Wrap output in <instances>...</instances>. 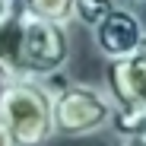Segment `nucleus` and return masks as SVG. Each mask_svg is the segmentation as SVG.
<instances>
[{"mask_svg": "<svg viewBox=\"0 0 146 146\" xmlns=\"http://www.w3.org/2000/svg\"><path fill=\"white\" fill-rule=\"evenodd\" d=\"M133 3H146V0H133Z\"/></svg>", "mask_w": 146, "mask_h": 146, "instance_id": "nucleus-11", "label": "nucleus"}, {"mask_svg": "<svg viewBox=\"0 0 146 146\" xmlns=\"http://www.w3.org/2000/svg\"><path fill=\"white\" fill-rule=\"evenodd\" d=\"M51 114H54V137L76 140V137H92V133L111 127L114 102L105 86L67 83V86L54 89Z\"/></svg>", "mask_w": 146, "mask_h": 146, "instance_id": "nucleus-3", "label": "nucleus"}, {"mask_svg": "<svg viewBox=\"0 0 146 146\" xmlns=\"http://www.w3.org/2000/svg\"><path fill=\"white\" fill-rule=\"evenodd\" d=\"M54 89L48 80H3L0 83V124L13 146H44L54 137Z\"/></svg>", "mask_w": 146, "mask_h": 146, "instance_id": "nucleus-1", "label": "nucleus"}, {"mask_svg": "<svg viewBox=\"0 0 146 146\" xmlns=\"http://www.w3.org/2000/svg\"><path fill=\"white\" fill-rule=\"evenodd\" d=\"M105 89L114 102L111 130L117 137L146 133V38L133 51L108 60Z\"/></svg>", "mask_w": 146, "mask_h": 146, "instance_id": "nucleus-2", "label": "nucleus"}, {"mask_svg": "<svg viewBox=\"0 0 146 146\" xmlns=\"http://www.w3.org/2000/svg\"><path fill=\"white\" fill-rule=\"evenodd\" d=\"M19 7L51 22H64V26L73 22V0H19Z\"/></svg>", "mask_w": 146, "mask_h": 146, "instance_id": "nucleus-6", "label": "nucleus"}, {"mask_svg": "<svg viewBox=\"0 0 146 146\" xmlns=\"http://www.w3.org/2000/svg\"><path fill=\"white\" fill-rule=\"evenodd\" d=\"M92 38H95V48L102 51V57L111 60V57H121V54L133 51V48L146 38V22H143L130 7L114 3V7L92 26Z\"/></svg>", "mask_w": 146, "mask_h": 146, "instance_id": "nucleus-5", "label": "nucleus"}, {"mask_svg": "<svg viewBox=\"0 0 146 146\" xmlns=\"http://www.w3.org/2000/svg\"><path fill=\"white\" fill-rule=\"evenodd\" d=\"M114 3H117V0H73V19L92 29Z\"/></svg>", "mask_w": 146, "mask_h": 146, "instance_id": "nucleus-7", "label": "nucleus"}, {"mask_svg": "<svg viewBox=\"0 0 146 146\" xmlns=\"http://www.w3.org/2000/svg\"><path fill=\"white\" fill-rule=\"evenodd\" d=\"M19 3V0H16ZM22 13V32H19V70L29 80H51L70 64L73 41L64 22H51L32 16L19 7Z\"/></svg>", "mask_w": 146, "mask_h": 146, "instance_id": "nucleus-4", "label": "nucleus"}, {"mask_svg": "<svg viewBox=\"0 0 146 146\" xmlns=\"http://www.w3.org/2000/svg\"><path fill=\"white\" fill-rule=\"evenodd\" d=\"M0 146H13L10 137H7V130H3V124H0Z\"/></svg>", "mask_w": 146, "mask_h": 146, "instance_id": "nucleus-10", "label": "nucleus"}, {"mask_svg": "<svg viewBox=\"0 0 146 146\" xmlns=\"http://www.w3.org/2000/svg\"><path fill=\"white\" fill-rule=\"evenodd\" d=\"M117 146H146V133H124Z\"/></svg>", "mask_w": 146, "mask_h": 146, "instance_id": "nucleus-8", "label": "nucleus"}, {"mask_svg": "<svg viewBox=\"0 0 146 146\" xmlns=\"http://www.w3.org/2000/svg\"><path fill=\"white\" fill-rule=\"evenodd\" d=\"M13 10H16V0H0V22H3Z\"/></svg>", "mask_w": 146, "mask_h": 146, "instance_id": "nucleus-9", "label": "nucleus"}]
</instances>
